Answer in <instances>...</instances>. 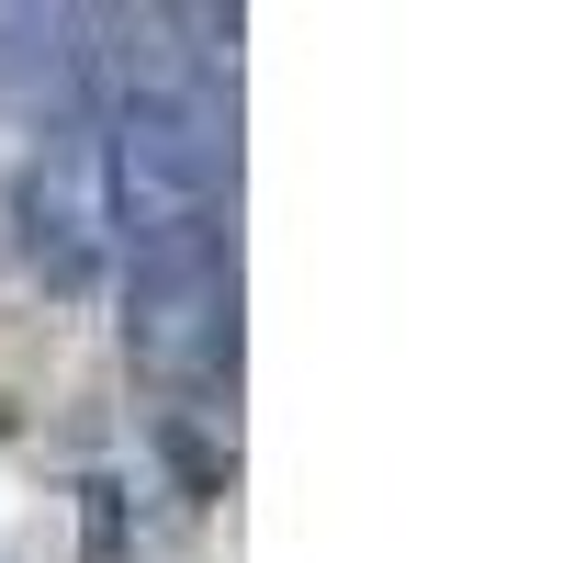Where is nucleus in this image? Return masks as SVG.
<instances>
[{"instance_id":"obj_1","label":"nucleus","mask_w":563,"mask_h":563,"mask_svg":"<svg viewBox=\"0 0 563 563\" xmlns=\"http://www.w3.org/2000/svg\"><path fill=\"white\" fill-rule=\"evenodd\" d=\"M124 361L158 372V384H203V372L238 361V238H225V214L180 225V238H135Z\"/></svg>"},{"instance_id":"obj_2","label":"nucleus","mask_w":563,"mask_h":563,"mask_svg":"<svg viewBox=\"0 0 563 563\" xmlns=\"http://www.w3.org/2000/svg\"><path fill=\"white\" fill-rule=\"evenodd\" d=\"M79 563H124V485L113 474L79 485Z\"/></svg>"},{"instance_id":"obj_3","label":"nucleus","mask_w":563,"mask_h":563,"mask_svg":"<svg viewBox=\"0 0 563 563\" xmlns=\"http://www.w3.org/2000/svg\"><path fill=\"white\" fill-rule=\"evenodd\" d=\"M158 451H169V474L192 485V496H225V451H214V440H192L180 417H158Z\"/></svg>"}]
</instances>
